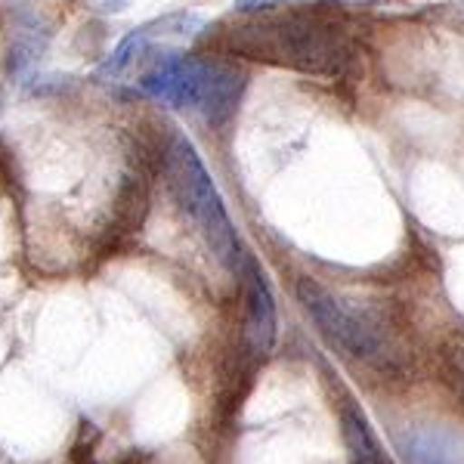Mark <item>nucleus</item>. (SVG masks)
Instances as JSON below:
<instances>
[{"label":"nucleus","instance_id":"obj_1","mask_svg":"<svg viewBox=\"0 0 464 464\" xmlns=\"http://www.w3.org/2000/svg\"><path fill=\"white\" fill-rule=\"evenodd\" d=\"M208 44L223 53L282 65V69L316 74V78H343L356 59L343 28L304 13L254 16L236 25H223L220 34L208 37Z\"/></svg>","mask_w":464,"mask_h":464},{"label":"nucleus","instance_id":"obj_2","mask_svg":"<svg viewBox=\"0 0 464 464\" xmlns=\"http://www.w3.org/2000/svg\"><path fill=\"white\" fill-rule=\"evenodd\" d=\"M140 87L159 102L201 111L211 124H227L242 100L245 74L236 65L211 56L168 53L140 74Z\"/></svg>","mask_w":464,"mask_h":464},{"label":"nucleus","instance_id":"obj_3","mask_svg":"<svg viewBox=\"0 0 464 464\" xmlns=\"http://www.w3.org/2000/svg\"><path fill=\"white\" fill-rule=\"evenodd\" d=\"M164 170H168L170 192L179 201V208L189 214V220L196 223L205 245L217 257V264H223L227 269L242 266L245 257L238 254L236 227H232L227 214V205H223L211 174L201 164L196 146L186 137H179V133L164 149Z\"/></svg>","mask_w":464,"mask_h":464},{"label":"nucleus","instance_id":"obj_4","mask_svg":"<svg viewBox=\"0 0 464 464\" xmlns=\"http://www.w3.org/2000/svg\"><path fill=\"white\" fill-rule=\"evenodd\" d=\"M297 297H301L304 310L310 313V319L316 322L332 347H338L341 353L362 359V362H384L387 356V341L378 334V328L372 322H365L356 310H350L341 297H334L328 288H322L319 282L301 279L297 282Z\"/></svg>","mask_w":464,"mask_h":464},{"label":"nucleus","instance_id":"obj_5","mask_svg":"<svg viewBox=\"0 0 464 464\" xmlns=\"http://www.w3.org/2000/svg\"><path fill=\"white\" fill-rule=\"evenodd\" d=\"M201 32V19L196 13H168L161 19H152L146 25L133 28L115 47V53L106 59V65L100 69L102 78H118V74L130 72L133 65H143L149 59H161L170 50L186 44L189 37H196Z\"/></svg>","mask_w":464,"mask_h":464},{"label":"nucleus","instance_id":"obj_6","mask_svg":"<svg viewBox=\"0 0 464 464\" xmlns=\"http://www.w3.org/2000/svg\"><path fill=\"white\" fill-rule=\"evenodd\" d=\"M245 269V341L248 350L257 356H266L276 343V301L273 291L266 285L264 269L254 264L251 257L242 260Z\"/></svg>","mask_w":464,"mask_h":464},{"label":"nucleus","instance_id":"obj_7","mask_svg":"<svg viewBox=\"0 0 464 464\" xmlns=\"http://www.w3.org/2000/svg\"><path fill=\"white\" fill-rule=\"evenodd\" d=\"M402 459L409 464H461V440L455 433L428 428V430H409L396 437Z\"/></svg>","mask_w":464,"mask_h":464},{"label":"nucleus","instance_id":"obj_8","mask_svg":"<svg viewBox=\"0 0 464 464\" xmlns=\"http://www.w3.org/2000/svg\"><path fill=\"white\" fill-rule=\"evenodd\" d=\"M341 424H343V443H347L350 464H391L387 455L381 452V446L369 428V421H365V415L356 406H343Z\"/></svg>","mask_w":464,"mask_h":464},{"label":"nucleus","instance_id":"obj_9","mask_svg":"<svg viewBox=\"0 0 464 464\" xmlns=\"http://www.w3.org/2000/svg\"><path fill=\"white\" fill-rule=\"evenodd\" d=\"M282 4V0H236V10L238 13H260V10H269V6Z\"/></svg>","mask_w":464,"mask_h":464}]
</instances>
